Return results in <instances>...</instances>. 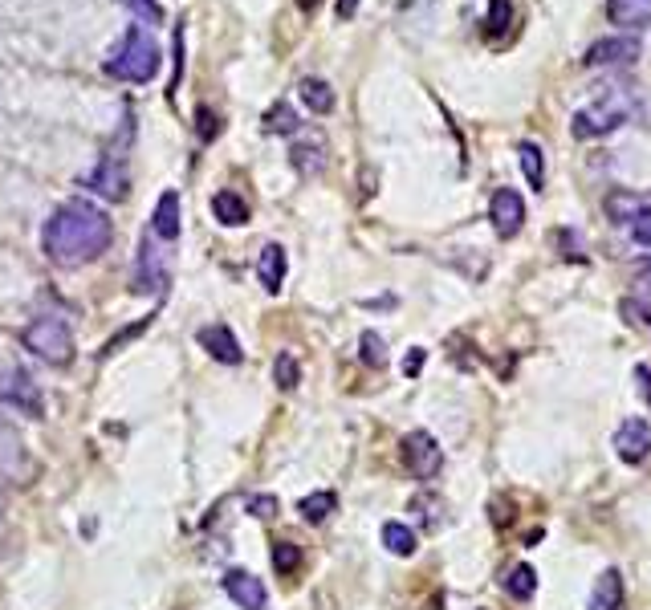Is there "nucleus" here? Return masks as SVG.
Wrapping results in <instances>:
<instances>
[{
    "label": "nucleus",
    "mask_w": 651,
    "mask_h": 610,
    "mask_svg": "<svg viewBox=\"0 0 651 610\" xmlns=\"http://www.w3.org/2000/svg\"><path fill=\"white\" fill-rule=\"evenodd\" d=\"M249 513L261 517V521H269V517L277 513V497H253V501H249Z\"/></svg>",
    "instance_id": "obj_37"
},
{
    "label": "nucleus",
    "mask_w": 651,
    "mask_h": 610,
    "mask_svg": "<svg viewBox=\"0 0 651 610\" xmlns=\"http://www.w3.org/2000/svg\"><path fill=\"white\" fill-rule=\"evenodd\" d=\"M383 545L391 549V554L407 558V554H416V533H411L407 525H399V521H387L383 525Z\"/></svg>",
    "instance_id": "obj_24"
},
{
    "label": "nucleus",
    "mask_w": 651,
    "mask_h": 610,
    "mask_svg": "<svg viewBox=\"0 0 651 610\" xmlns=\"http://www.w3.org/2000/svg\"><path fill=\"white\" fill-rule=\"evenodd\" d=\"M110 236L114 228L102 208H94L90 200H70L45 220L41 244L57 269H82L110 249Z\"/></svg>",
    "instance_id": "obj_1"
},
{
    "label": "nucleus",
    "mask_w": 651,
    "mask_h": 610,
    "mask_svg": "<svg viewBox=\"0 0 651 610\" xmlns=\"http://www.w3.org/2000/svg\"><path fill=\"white\" fill-rule=\"evenodd\" d=\"M302 102H306L314 114H330V110H334V90H330L322 78H302Z\"/></svg>",
    "instance_id": "obj_23"
},
{
    "label": "nucleus",
    "mask_w": 651,
    "mask_h": 610,
    "mask_svg": "<svg viewBox=\"0 0 651 610\" xmlns=\"http://www.w3.org/2000/svg\"><path fill=\"white\" fill-rule=\"evenodd\" d=\"M627 232L635 244H643V249H651V208H639L631 220H627Z\"/></svg>",
    "instance_id": "obj_31"
},
{
    "label": "nucleus",
    "mask_w": 651,
    "mask_h": 610,
    "mask_svg": "<svg viewBox=\"0 0 651 610\" xmlns=\"http://www.w3.org/2000/svg\"><path fill=\"white\" fill-rule=\"evenodd\" d=\"M224 590H228V598L241 610H265V586L249 570H228L224 574Z\"/></svg>",
    "instance_id": "obj_13"
},
{
    "label": "nucleus",
    "mask_w": 651,
    "mask_h": 610,
    "mask_svg": "<svg viewBox=\"0 0 651 610\" xmlns=\"http://www.w3.org/2000/svg\"><path fill=\"white\" fill-rule=\"evenodd\" d=\"M623 606V578L619 570H607L595 582V594H590V610H619Z\"/></svg>",
    "instance_id": "obj_18"
},
{
    "label": "nucleus",
    "mask_w": 651,
    "mask_h": 610,
    "mask_svg": "<svg viewBox=\"0 0 651 610\" xmlns=\"http://www.w3.org/2000/svg\"><path fill=\"white\" fill-rule=\"evenodd\" d=\"M489 220H493V228H497V236H517L521 232V224H525V204H521V196L513 192V188H497L493 192V204H489Z\"/></svg>",
    "instance_id": "obj_10"
},
{
    "label": "nucleus",
    "mask_w": 651,
    "mask_h": 610,
    "mask_svg": "<svg viewBox=\"0 0 651 610\" xmlns=\"http://www.w3.org/2000/svg\"><path fill=\"white\" fill-rule=\"evenodd\" d=\"M151 236L155 240H175L180 236V192H163L159 204H155V216H151Z\"/></svg>",
    "instance_id": "obj_15"
},
{
    "label": "nucleus",
    "mask_w": 651,
    "mask_h": 610,
    "mask_svg": "<svg viewBox=\"0 0 651 610\" xmlns=\"http://www.w3.org/2000/svg\"><path fill=\"white\" fill-rule=\"evenodd\" d=\"M212 216L220 224H249V204L236 192H216L212 196Z\"/></svg>",
    "instance_id": "obj_20"
},
{
    "label": "nucleus",
    "mask_w": 651,
    "mask_h": 610,
    "mask_svg": "<svg viewBox=\"0 0 651 610\" xmlns=\"http://www.w3.org/2000/svg\"><path fill=\"white\" fill-rule=\"evenodd\" d=\"M627 114H631V102H607V98H599V102L574 110L570 131H574V139H599V135L615 131L619 122H627Z\"/></svg>",
    "instance_id": "obj_5"
},
{
    "label": "nucleus",
    "mask_w": 651,
    "mask_h": 610,
    "mask_svg": "<svg viewBox=\"0 0 651 610\" xmlns=\"http://www.w3.org/2000/svg\"><path fill=\"white\" fill-rule=\"evenodd\" d=\"M21 342H25V350H33L49 366H66L74 358V330H70L66 318H57V314L33 318L25 326V334H21Z\"/></svg>",
    "instance_id": "obj_3"
},
{
    "label": "nucleus",
    "mask_w": 651,
    "mask_h": 610,
    "mask_svg": "<svg viewBox=\"0 0 651 610\" xmlns=\"http://www.w3.org/2000/svg\"><path fill=\"white\" fill-rule=\"evenodd\" d=\"M639 53H643L639 37H607V41L586 49V66H595V70H603V66H631V61H639Z\"/></svg>",
    "instance_id": "obj_9"
},
{
    "label": "nucleus",
    "mask_w": 651,
    "mask_h": 610,
    "mask_svg": "<svg viewBox=\"0 0 651 610\" xmlns=\"http://www.w3.org/2000/svg\"><path fill=\"white\" fill-rule=\"evenodd\" d=\"M635 383L643 391V403H651V366H635Z\"/></svg>",
    "instance_id": "obj_38"
},
{
    "label": "nucleus",
    "mask_w": 651,
    "mask_h": 610,
    "mask_svg": "<svg viewBox=\"0 0 651 610\" xmlns=\"http://www.w3.org/2000/svg\"><path fill=\"white\" fill-rule=\"evenodd\" d=\"M127 5H131V9L143 17V25H159V21H163V9H159V5H151V0H127Z\"/></svg>",
    "instance_id": "obj_35"
},
{
    "label": "nucleus",
    "mask_w": 651,
    "mask_h": 610,
    "mask_svg": "<svg viewBox=\"0 0 651 610\" xmlns=\"http://www.w3.org/2000/svg\"><path fill=\"white\" fill-rule=\"evenodd\" d=\"M501 586L513 598H534L538 594V574H534V566H513V570H505Z\"/></svg>",
    "instance_id": "obj_21"
},
{
    "label": "nucleus",
    "mask_w": 651,
    "mask_h": 610,
    "mask_svg": "<svg viewBox=\"0 0 651 610\" xmlns=\"http://www.w3.org/2000/svg\"><path fill=\"white\" fill-rule=\"evenodd\" d=\"M159 61H163V53H159L151 29L131 25L123 45H118V53L106 61V74L118 82H151L159 74Z\"/></svg>",
    "instance_id": "obj_2"
},
{
    "label": "nucleus",
    "mask_w": 651,
    "mask_h": 610,
    "mask_svg": "<svg viewBox=\"0 0 651 610\" xmlns=\"http://www.w3.org/2000/svg\"><path fill=\"white\" fill-rule=\"evenodd\" d=\"M86 188H94L98 196L106 200H127V188H131V175H127V163L123 155H106L90 175H86Z\"/></svg>",
    "instance_id": "obj_8"
},
{
    "label": "nucleus",
    "mask_w": 651,
    "mask_h": 610,
    "mask_svg": "<svg viewBox=\"0 0 651 610\" xmlns=\"http://www.w3.org/2000/svg\"><path fill=\"white\" fill-rule=\"evenodd\" d=\"M403 464L416 480H436L440 468H444V448L428 432H411L403 440Z\"/></svg>",
    "instance_id": "obj_7"
},
{
    "label": "nucleus",
    "mask_w": 651,
    "mask_h": 610,
    "mask_svg": "<svg viewBox=\"0 0 651 610\" xmlns=\"http://www.w3.org/2000/svg\"><path fill=\"white\" fill-rule=\"evenodd\" d=\"M265 131H269V135H293V131H298V114H293V106L277 102V106L265 114Z\"/></svg>",
    "instance_id": "obj_27"
},
{
    "label": "nucleus",
    "mask_w": 651,
    "mask_h": 610,
    "mask_svg": "<svg viewBox=\"0 0 651 610\" xmlns=\"http://www.w3.org/2000/svg\"><path fill=\"white\" fill-rule=\"evenodd\" d=\"M0 476L13 484H33V476H37V460L9 419H0Z\"/></svg>",
    "instance_id": "obj_4"
},
{
    "label": "nucleus",
    "mask_w": 651,
    "mask_h": 610,
    "mask_svg": "<svg viewBox=\"0 0 651 610\" xmlns=\"http://www.w3.org/2000/svg\"><path fill=\"white\" fill-rule=\"evenodd\" d=\"M0 513H5V493H0Z\"/></svg>",
    "instance_id": "obj_42"
},
{
    "label": "nucleus",
    "mask_w": 651,
    "mask_h": 610,
    "mask_svg": "<svg viewBox=\"0 0 651 610\" xmlns=\"http://www.w3.org/2000/svg\"><path fill=\"white\" fill-rule=\"evenodd\" d=\"M257 277H261V285H265L269 293L281 289V281H285V249H281V244H265V249H261Z\"/></svg>",
    "instance_id": "obj_17"
},
{
    "label": "nucleus",
    "mask_w": 651,
    "mask_h": 610,
    "mask_svg": "<svg viewBox=\"0 0 651 610\" xmlns=\"http://www.w3.org/2000/svg\"><path fill=\"white\" fill-rule=\"evenodd\" d=\"M643 281H647V285H651V265H647V269H643Z\"/></svg>",
    "instance_id": "obj_41"
},
{
    "label": "nucleus",
    "mask_w": 651,
    "mask_h": 610,
    "mask_svg": "<svg viewBox=\"0 0 651 610\" xmlns=\"http://www.w3.org/2000/svg\"><path fill=\"white\" fill-rule=\"evenodd\" d=\"M196 135H200L204 143H212V139L220 135V118H216L212 110H204V106L196 110Z\"/></svg>",
    "instance_id": "obj_34"
},
{
    "label": "nucleus",
    "mask_w": 651,
    "mask_h": 610,
    "mask_svg": "<svg viewBox=\"0 0 651 610\" xmlns=\"http://www.w3.org/2000/svg\"><path fill=\"white\" fill-rule=\"evenodd\" d=\"M424 358H428V354H424L420 346H416V350H407V358H403V375H407V379H416V375L424 371Z\"/></svg>",
    "instance_id": "obj_36"
},
{
    "label": "nucleus",
    "mask_w": 651,
    "mask_h": 610,
    "mask_svg": "<svg viewBox=\"0 0 651 610\" xmlns=\"http://www.w3.org/2000/svg\"><path fill=\"white\" fill-rule=\"evenodd\" d=\"M359 350H363V362L375 366V371H383V366H387V342H383L375 330H367V334L359 338Z\"/></svg>",
    "instance_id": "obj_29"
},
{
    "label": "nucleus",
    "mask_w": 651,
    "mask_h": 610,
    "mask_svg": "<svg viewBox=\"0 0 651 610\" xmlns=\"http://www.w3.org/2000/svg\"><path fill=\"white\" fill-rule=\"evenodd\" d=\"M298 5H302V9L310 13V9H318V0H298Z\"/></svg>",
    "instance_id": "obj_40"
},
{
    "label": "nucleus",
    "mask_w": 651,
    "mask_h": 610,
    "mask_svg": "<svg viewBox=\"0 0 651 610\" xmlns=\"http://www.w3.org/2000/svg\"><path fill=\"white\" fill-rule=\"evenodd\" d=\"M289 159H293V167H298L302 175H318L326 167V143L322 139H306V143H298L289 151Z\"/></svg>",
    "instance_id": "obj_19"
},
{
    "label": "nucleus",
    "mask_w": 651,
    "mask_h": 610,
    "mask_svg": "<svg viewBox=\"0 0 651 610\" xmlns=\"http://www.w3.org/2000/svg\"><path fill=\"white\" fill-rule=\"evenodd\" d=\"M167 273H163V257L155 253V236H147L139 244V261H135V293H163Z\"/></svg>",
    "instance_id": "obj_12"
},
{
    "label": "nucleus",
    "mask_w": 651,
    "mask_h": 610,
    "mask_svg": "<svg viewBox=\"0 0 651 610\" xmlns=\"http://www.w3.org/2000/svg\"><path fill=\"white\" fill-rule=\"evenodd\" d=\"M607 17L623 29H643L651 25V0H607Z\"/></svg>",
    "instance_id": "obj_16"
},
{
    "label": "nucleus",
    "mask_w": 651,
    "mask_h": 610,
    "mask_svg": "<svg viewBox=\"0 0 651 610\" xmlns=\"http://www.w3.org/2000/svg\"><path fill=\"white\" fill-rule=\"evenodd\" d=\"M334 509H338V497H334V493H314V497H306V501L298 505V513H302L310 525H322Z\"/></svg>",
    "instance_id": "obj_25"
},
{
    "label": "nucleus",
    "mask_w": 651,
    "mask_h": 610,
    "mask_svg": "<svg viewBox=\"0 0 651 610\" xmlns=\"http://www.w3.org/2000/svg\"><path fill=\"white\" fill-rule=\"evenodd\" d=\"M517 159H521V171H525V179H529V183H534V188L542 192V183H546L542 147H538V143H521V147H517Z\"/></svg>",
    "instance_id": "obj_22"
},
{
    "label": "nucleus",
    "mask_w": 651,
    "mask_h": 610,
    "mask_svg": "<svg viewBox=\"0 0 651 610\" xmlns=\"http://www.w3.org/2000/svg\"><path fill=\"white\" fill-rule=\"evenodd\" d=\"M273 379H277L281 391H293V387L302 383V366H298V358H293L289 350L277 354V362H273Z\"/></svg>",
    "instance_id": "obj_26"
},
{
    "label": "nucleus",
    "mask_w": 651,
    "mask_h": 610,
    "mask_svg": "<svg viewBox=\"0 0 651 610\" xmlns=\"http://www.w3.org/2000/svg\"><path fill=\"white\" fill-rule=\"evenodd\" d=\"M302 566V545H293V541H277L273 545V570L285 578V574H293Z\"/></svg>",
    "instance_id": "obj_28"
},
{
    "label": "nucleus",
    "mask_w": 651,
    "mask_h": 610,
    "mask_svg": "<svg viewBox=\"0 0 651 610\" xmlns=\"http://www.w3.org/2000/svg\"><path fill=\"white\" fill-rule=\"evenodd\" d=\"M509 17H513L509 0H489V33H505L509 29Z\"/></svg>",
    "instance_id": "obj_33"
},
{
    "label": "nucleus",
    "mask_w": 651,
    "mask_h": 610,
    "mask_svg": "<svg viewBox=\"0 0 651 610\" xmlns=\"http://www.w3.org/2000/svg\"><path fill=\"white\" fill-rule=\"evenodd\" d=\"M354 13H359V0H338V17L342 21H350Z\"/></svg>",
    "instance_id": "obj_39"
},
{
    "label": "nucleus",
    "mask_w": 651,
    "mask_h": 610,
    "mask_svg": "<svg viewBox=\"0 0 651 610\" xmlns=\"http://www.w3.org/2000/svg\"><path fill=\"white\" fill-rule=\"evenodd\" d=\"M639 208H643V204H639V200H631V196H623V192H615V196L607 200V212H611L619 224H627V220H631Z\"/></svg>",
    "instance_id": "obj_32"
},
{
    "label": "nucleus",
    "mask_w": 651,
    "mask_h": 610,
    "mask_svg": "<svg viewBox=\"0 0 651 610\" xmlns=\"http://www.w3.org/2000/svg\"><path fill=\"white\" fill-rule=\"evenodd\" d=\"M200 346L216 358V362H228V366H236L245 354H241V342H236V334L228 330V326H204L200 330Z\"/></svg>",
    "instance_id": "obj_14"
},
{
    "label": "nucleus",
    "mask_w": 651,
    "mask_h": 610,
    "mask_svg": "<svg viewBox=\"0 0 651 610\" xmlns=\"http://www.w3.org/2000/svg\"><path fill=\"white\" fill-rule=\"evenodd\" d=\"M440 497H432V493H424V497H416L411 501V513H420V525L424 529H440Z\"/></svg>",
    "instance_id": "obj_30"
},
{
    "label": "nucleus",
    "mask_w": 651,
    "mask_h": 610,
    "mask_svg": "<svg viewBox=\"0 0 651 610\" xmlns=\"http://www.w3.org/2000/svg\"><path fill=\"white\" fill-rule=\"evenodd\" d=\"M0 403L13 407V411H21V415H29V419H41V415H45L41 387H37L25 371H17V366L0 375Z\"/></svg>",
    "instance_id": "obj_6"
},
{
    "label": "nucleus",
    "mask_w": 651,
    "mask_h": 610,
    "mask_svg": "<svg viewBox=\"0 0 651 610\" xmlns=\"http://www.w3.org/2000/svg\"><path fill=\"white\" fill-rule=\"evenodd\" d=\"M615 452L627 464H643L651 452V427L643 419H623L619 432H615Z\"/></svg>",
    "instance_id": "obj_11"
}]
</instances>
